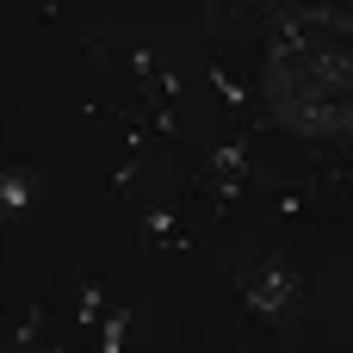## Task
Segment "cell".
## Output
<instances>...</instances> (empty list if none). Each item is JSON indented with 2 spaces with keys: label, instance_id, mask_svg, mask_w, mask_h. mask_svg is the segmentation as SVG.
Wrapping results in <instances>:
<instances>
[{
  "label": "cell",
  "instance_id": "2",
  "mask_svg": "<svg viewBox=\"0 0 353 353\" xmlns=\"http://www.w3.org/2000/svg\"><path fill=\"white\" fill-rule=\"evenodd\" d=\"M248 292H254V304H261V310H273V316H279V310H285V298H292V273H285V267H261V273L248 279Z\"/></svg>",
  "mask_w": 353,
  "mask_h": 353
},
{
  "label": "cell",
  "instance_id": "1",
  "mask_svg": "<svg viewBox=\"0 0 353 353\" xmlns=\"http://www.w3.org/2000/svg\"><path fill=\"white\" fill-rule=\"evenodd\" d=\"M273 112L298 130H341L347 124V50L316 37H285L267 56Z\"/></svg>",
  "mask_w": 353,
  "mask_h": 353
}]
</instances>
